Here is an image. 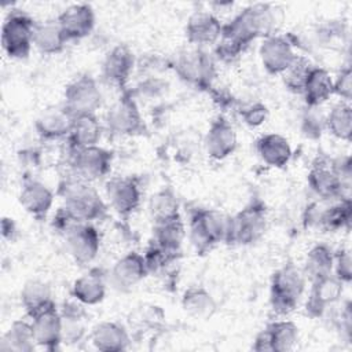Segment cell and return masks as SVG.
Instances as JSON below:
<instances>
[{"mask_svg":"<svg viewBox=\"0 0 352 352\" xmlns=\"http://www.w3.org/2000/svg\"><path fill=\"white\" fill-rule=\"evenodd\" d=\"M279 12L280 10L270 3L250 4L238 12L230 22L223 23L220 37L246 50L256 38H265L274 34L276 25L279 23Z\"/></svg>","mask_w":352,"mask_h":352,"instance_id":"1","label":"cell"},{"mask_svg":"<svg viewBox=\"0 0 352 352\" xmlns=\"http://www.w3.org/2000/svg\"><path fill=\"white\" fill-rule=\"evenodd\" d=\"M56 194L62 206L78 221H102L107 216V204L91 182L70 176L59 182Z\"/></svg>","mask_w":352,"mask_h":352,"instance_id":"2","label":"cell"},{"mask_svg":"<svg viewBox=\"0 0 352 352\" xmlns=\"http://www.w3.org/2000/svg\"><path fill=\"white\" fill-rule=\"evenodd\" d=\"M307 278L300 267L287 261L274 271L270 283V304L276 315H289L293 312L305 292Z\"/></svg>","mask_w":352,"mask_h":352,"instance_id":"3","label":"cell"},{"mask_svg":"<svg viewBox=\"0 0 352 352\" xmlns=\"http://www.w3.org/2000/svg\"><path fill=\"white\" fill-rule=\"evenodd\" d=\"M230 219L216 209L197 208L190 214L188 236L195 252L204 254L219 243H227Z\"/></svg>","mask_w":352,"mask_h":352,"instance_id":"4","label":"cell"},{"mask_svg":"<svg viewBox=\"0 0 352 352\" xmlns=\"http://www.w3.org/2000/svg\"><path fill=\"white\" fill-rule=\"evenodd\" d=\"M170 67L186 84L208 91L213 87L216 77V65L213 58L199 47L182 51L172 62Z\"/></svg>","mask_w":352,"mask_h":352,"instance_id":"5","label":"cell"},{"mask_svg":"<svg viewBox=\"0 0 352 352\" xmlns=\"http://www.w3.org/2000/svg\"><path fill=\"white\" fill-rule=\"evenodd\" d=\"M36 23L26 12L12 10L1 26V45L11 59H26L33 48Z\"/></svg>","mask_w":352,"mask_h":352,"instance_id":"6","label":"cell"},{"mask_svg":"<svg viewBox=\"0 0 352 352\" xmlns=\"http://www.w3.org/2000/svg\"><path fill=\"white\" fill-rule=\"evenodd\" d=\"M267 230V206L260 199H253L230 219L228 245H252Z\"/></svg>","mask_w":352,"mask_h":352,"instance_id":"7","label":"cell"},{"mask_svg":"<svg viewBox=\"0 0 352 352\" xmlns=\"http://www.w3.org/2000/svg\"><path fill=\"white\" fill-rule=\"evenodd\" d=\"M106 126L117 136H139L147 131L144 118L131 91H122L121 96L106 113Z\"/></svg>","mask_w":352,"mask_h":352,"instance_id":"8","label":"cell"},{"mask_svg":"<svg viewBox=\"0 0 352 352\" xmlns=\"http://www.w3.org/2000/svg\"><path fill=\"white\" fill-rule=\"evenodd\" d=\"M102 104V91L95 77L81 74L65 87L63 107L74 117L82 114H96Z\"/></svg>","mask_w":352,"mask_h":352,"instance_id":"9","label":"cell"},{"mask_svg":"<svg viewBox=\"0 0 352 352\" xmlns=\"http://www.w3.org/2000/svg\"><path fill=\"white\" fill-rule=\"evenodd\" d=\"M114 154L99 144L70 150V166L73 176L87 182H96L106 177L111 170Z\"/></svg>","mask_w":352,"mask_h":352,"instance_id":"10","label":"cell"},{"mask_svg":"<svg viewBox=\"0 0 352 352\" xmlns=\"http://www.w3.org/2000/svg\"><path fill=\"white\" fill-rule=\"evenodd\" d=\"M63 235L69 254L77 264L87 265L96 258L100 249V235L94 223L78 221Z\"/></svg>","mask_w":352,"mask_h":352,"instance_id":"11","label":"cell"},{"mask_svg":"<svg viewBox=\"0 0 352 352\" xmlns=\"http://www.w3.org/2000/svg\"><path fill=\"white\" fill-rule=\"evenodd\" d=\"M308 186L322 201H337L341 198H351L349 188L344 186L333 162L318 158L312 162L308 172Z\"/></svg>","mask_w":352,"mask_h":352,"instance_id":"12","label":"cell"},{"mask_svg":"<svg viewBox=\"0 0 352 352\" xmlns=\"http://www.w3.org/2000/svg\"><path fill=\"white\" fill-rule=\"evenodd\" d=\"M298 326L286 319L268 323L254 338L252 349L257 352H289L298 342Z\"/></svg>","mask_w":352,"mask_h":352,"instance_id":"13","label":"cell"},{"mask_svg":"<svg viewBox=\"0 0 352 352\" xmlns=\"http://www.w3.org/2000/svg\"><path fill=\"white\" fill-rule=\"evenodd\" d=\"M106 197L110 208L122 219H129L140 206L142 192L138 182L128 176H114L106 182Z\"/></svg>","mask_w":352,"mask_h":352,"instance_id":"14","label":"cell"},{"mask_svg":"<svg viewBox=\"0 0 352 352\" xmlns=\"http://www.w3.org/2000/svg\"><path fill=\"white\" fill-rule=\"evenodd\" d=\"M258 55L264 70L271 76H280L297 56L289 36L276 33L263 38Z\"/></svg>","mask_w":352,"mask_h":352,"instance_id":"15","label":"cell"},{"mask_svg":"<svg viewBox=\"0 0 352 352\" xmlns=\"http://www.w3.org/2000/svg\"><path fill=\"white\" fill-rule=\"evenodd\" d=\"M344 283L333 274L311 282V290L305 301V315L312 319L322 318L342 296Z\"/></svg>","mask_w":352,"mask_h":352,"instance_id":"16","label":"cell"},{"mask_svg":"<svg viewBox=\"0 0 352 352\" xmlns=\"http://www.w3.org/2000/svg\"><path fill=\"white\" fill-rule=\"evenodd\" d=\"M136 58L126 44H117L107 51L102 63L103 80L122 91L135 69Z\"/></svg>","mask_w":352,"mask_h":352,"instance_id":"17","label":"cell"},{"mask_svg":"<svg viewBox=\"0 0 352 352\" xmlns=\"http://www.w3.org/2000/svg\"><path fill=\"white\" fill-rule=\"evenodd\" d=\"M236 144L238 138L232 124L224 116H217L204 138V147L208 157L213 161H223L236 150Z\"/></svg>","mask_w":352,"mask_h":352,"instance_id":"18","label":"cell"},{"mask_svg":"<svg viewBox=\"0 0 352 352\" xmlns=\"http://www.w3.org/2000/svg\"><path fill=\"white\" fill-rule=\"evenodd\" d=\"M148 275L143 254L128 252L120 257L109 272V282L118 292H129Z\"/></svg>","mask_w":352,"mask_h":352,"instance_id":"19","label":"cell"},{"mask_svg":"<svg viewBox=\"0 0 352 352\" xmlns=\"http://www.w3.org/2000/svg\"><path fill=\"white\" fill-rule=\"evenodd\" d=\"M54 198L52 190L36 179H25L18 195L22 209L38 221L47 219L52 208Z\"/></svg>","mask_w":352,"mask_h":352,"instance_id":"20","label":"cell"},{"mask_svg":"<svg viewBox=\"0 0 352 352\" xmlns=\"http://www.w3.org/2000/svg\"><path fill=\"white\" fill-rule=\"evenodd\" d=\"M223 23L209 11H195L187 19L184 33L187 41L194 47L216 44L221 36Z\"/></svg>","mask_w":352,"mask_h":352,"instance_id":"21","label":"cell"},{"mask_svg":"<svg viewBox=\"0 0 352 352\" xmlns=\"http://www.w3.org/2000/svg\"><path fill=\"white\" fill-rule=\"evenodd\" d=\"M32 319L37 346L47 351H56L62 344V316L56 305H52Z\"/></svg>","mask_w":352,"mask_h":352,"instance_id":"22","label":"cell"},{"mask_svg":"<svg viewBox=\"0 0 352 352\" xmlns=\"http://www.w3.org/2000/svg\"><path fill=\"white\" fill-rule=\"evenodd\" d=\"M69 41L88 37L95 28V11L89 4H73L65 8L56 18Z\"/></svg>","mask_w":352,"mask_h":352,"instance_id":"23","label":"cell"},{"mask_svg":"<svg viewBox=\"0 0 352 352\" xmlns=\"http://www.w3.org/2000/svg\"><path fill=\"white\" fill-rule=\"evenodd\" d=\"M74 116L63 106L44 110L34 122L37 136L44 142L59 140L69 136L73 126Z\"/></svg>","mask_w":352,"mask_h":352,"instance_id":"24","label":"cell"},{"mask_svg":"<svg viewBox=\"0 0 352 352\" xmlns=\"http://www.w3.org/2000/svg\"><path fill=\"white\" fill-rule=\"evenodd\" d=\"M89 340L95 349L102 352H121L129 346L128 330L118 322L103 320L91 330Z\"/></svg>","mask_w":352,"mask_h":352,"instance_id":"25","label":"cell"},{"mask_svg":"<svg viewBox=\"0 0 352 352\" xmlns=\"http://www.w3.org/2000/svg\"><path fill=\"white\" fill-rule=\"evenodd\" d=\"M256 151L260 160L276 169L285 168L293 155L289 140L279 133H265L256 140Z\"/></svg>","mask_w":352,"mask_h":352,"instance_id":"26","label":"cell"},{"mask_svg":"<svg viewBox=\"0 0 352 352\" xmlns=\"http://www.w3.org/2000/svg\"><path fill=\"white\" fill-rule=\"evenodd\" d=\"M69 38L66 37L58 19H47L36 23L33 33V47L37 48L43 55H58L60 54Z\"/></svg>","mask_w":352,"mask_h":352,"instance_id":"27","label":"cell"},{"mask_svg":"<svg viewBox=\"0 0 352 352\" xmlns=\"http://www.w3.org/2000/svg\"><path fill=\"white\" fill-rule=\"evenodd\" d=\"M106 279L100 270H91L72 285V297L84 305H96L104 300Z\"/></svg>","mask_w":352,"mask_h":352,"instance_id":"28","label":"cell"},{"mask_svg":"<svg viewBox=\"0 0 352 352\" xmlns=\"http://www.w3.org/2000/svg\"><path fill=\"white\" fill-rule=\"evenodd\" d=\"M301 95L304 96L308 109H318L333 96V77L319 66H314Z\"/></svg>","mask_w":352,"mask_h":352,"instance_id":"29","label":"cell"},{"mask_svg":"<svg viewBox=\"0 0 352 352\" xmlns=\"http://www.w3.org/2000/svg\"><path fill=\"white\" fill-rule=\"evenodd\" d=\"M102 131L103 128L96 114H82L74 117L72 131L67 136L69 148L77 150L99 144Z\"/></svg>","mask_w":352,"mask_h":352,"instance_id":"30","label":"cell"},{"mask_svg":"<svg viewBox=\"0 0 352 352\" xmlns=\"http://www.w3.org/2000/svg\"><path fill=\"white\" fill-rule=\"evenodd\" d=\"M180 302L183 311L188 316L201 320L210 319L217 309V302L212 293L204 286L197 285L184 290Z\"/></svg>","mask_w":352,"mask_h":352,"instance_id":"31","label":"cell"},{"mask_svg":"<svg viewBox=\"0 0 352 352\" xmlns=\"http://www.w3.org/2000/svg\"><path fill=\"white\" fill-rule=\"evenodd\" d=\"M37 346L32 320L18 319L11 323L0 341L3 352H32Z\"/></svg>","mask_w":352,"mask_h":352,"instance_id":"32","label":"cell"},{"mask_svg":"<svg viewBox=\"0 0 352 352\" xmlns=\"http://www.w3.org/2000/svg\"><path fill=\"white\" fill-rule=\"evenodd\" d=\"M334 250L326 243H318L309 249L301 267L307 282H314L333 274Z\"/></svg>","mask_w":352,"mask_h":352,"instance_id":"33","label":"cell"},{"mask_svg":"<svg viewBox=\"0 0 352 352\" xmlns=\"http://www.w3.org/2000/svg\"><path fill=\"white\" fill-rule=\"evenodd\" d=\"M21 302L29 318H33L41 311L56 305L50 286L37 279H30L23 285L21 290Z\"/></svg>","mask_w":352,"mask_h":352,"instance_id":"34","label":"cell"},{"mask_svg":"<svg viewBox=\"0 0 352 352\" xmlns=\"http://www.w3.org/2000/svg\"><path fill=\"white\" fill-rule=\"evenodd\" d=\"M186 236V227L180 219H175L170 221L154 224L153 227V241L157 246L172 256H177L180 253L182 243Z\"/></svg>","mask_w":352,"mask_h":352,"instance_id":"35","label":"cell"},{"mask_svg":"<svg viewBox=\"0 0 352 352\" xmlns=\"http://www.w3.org/2000/svg\"><path fill=\"white\" fill-rule=\"evenodd\" d=\"M148 213L154 224L180 219V205L175 191L164 187L154 192L148 201Z\"/></svg>","mask_w":352,"mask_h":352,"instance_id":"36","label":"cell"},{"mask_svg":"<svg viewBox=\"0 0 352 352\" xmlns=\"http://www.w3.org/2000/svg\"><path fill=\"white\" fill-rule=\"evenodd\" d=\"M352 219L351 198H341L331 201L323 206L318 228L329 232H336L344 228H349Z\"/></svg>","mask_w":352,"mask_h":352,"instance_id":"37","label":"cell"},{"mask_svg":"<svg viewBox=\"0 0 352 352\" xmlns=\"http://www.w3.org/2000/svg\"><path fill=\"white\" fill-rule=\"evenodd\" d=\"M324 128L336 139L349 142L352 138V107L348 102L336 103L324 117Z\"/></svg>","mask_w":352,"mask_h":352,"instance_id":"38","label":"cell"},{"mask_svg":"<svg viewBox=\"0 0 352 352\" xmlns=\"http://www.w3.org/2000/svg\"><path fill=\"white\" fill-rule=\"evenodd\" d=\"M312 67L314 65L307 56L297 55L292 65L280 74L285 87L294 94H301Z\"/></svg>","mask_w":352,"mask_h":352,"instance_id":"39","label":"cell"},{"mask_svg":"<svg viewBox=\"0 0 352 352\" xmlns=\"http://www.w3.org/2000/svg\"><path fill=\"white\" fill-rule=\"evenodd\" d=\"M333 275L338 278L344 285L352 280V257L351 250L346 248H340L334 252L333 260Z\"/></svg>","mask_w":352,"mask_h":352,"instance_id":"40","label":"cell"},{"mask_svg":"<svg viewBox=\"0 0 352 352\" xmlns=\"http://www.w3.org/2000/svg\"><path fill=\"white\" fill-rule=\"evenodd\" d=\"M270 116V110L268 107L261 103V102H254V103H250L248 106H245L242 110H241V118L242 121L250 126V128H257L260 125H263L267 118Z\"/></svg>","mask_w":352,"mask_h":352,"instance_id":"41","label":"cell"},{"mask_svg":"<svg viewBox=\"0 0 352 352\" xmlns=\"http://www.w3.org/2000/svg\"><path fill=\"white\" fill-rule=\"evenodd\" d=\"M333 95L341 98V102H351L352 98V70L345 66L340 70L338 76L333 80Z\"/></svg>","mask_w":352,"mask_h":352,"instance_id":"42","label":"cell"},{"mask_svg":"<svg viewBox=\"0 0 352 352\" xmlns=\"http://www.w3.org/2000/svg\"><path fill=\"white\" fill-rule=\"evenodd\" d=\"M165 88H168L165 81H162L157 77H150V78L144 80L136 88V92L140 96H146L148 99H153V98H157V96H161L162 94H165Z\"/></svg>","mask_w":352,"mask_h":352,"instance_id":"43","label":"cell"},{"mask_svg":"<svg viewBox=\"0 0 352 352\" xmlns=\"http://www.w3.org/2000/svg\"><path fill=\"white\" fill-rule=\"evenodd\" d=\"M323 126L324 118H318L316 114H308L304 118V132L309 138H312V133H315V136H320V131Z\"/></svg>","mask_w":352,"mask_h":352,"instance_id":"44","label":"cell"},{"mask_svg":"<svg viewBox=\"0 0 352 352\" xmlns=\"http://www.w3.org/2000/svg\"><path fill=\"white\" fill-rule=\"evenodd\" d=\"M1 234H3V238H6V239H10V241L14 239V236L16 234V226H15L12 219L3 217V220H1Z\"/></svg>","mask_w":352,"mask_h":352,"instance_id":"45","label":"cell"}]
</instances>
